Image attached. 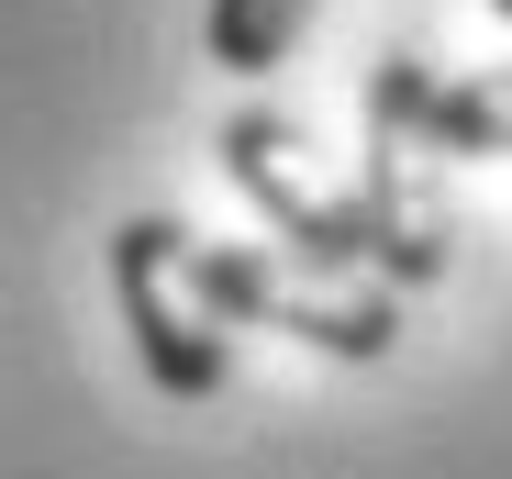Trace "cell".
I'll use <instances>...</instances> for the list:
<instances>
[{
  "label": "cell",
  "instance_id": "4",
  "mask_svg": "<svg viewBox=\"0 0 512 479\" xmlns=\"http://www.w3.org/2000/svg\"><path fill=\"white\" fill-rule=\"evenodd\" d=\"M223 168H234V190L256 201V223H268L290 257L346 268V279H379V223H368V201H357V190H334V179L312 168V145H301L290 112L245 101V112L223 123Z\"/></svg>",
  "mask_w": 512,
  "mask_h": 479
},
{
  "label": "cell",
  "instance_id": "3",
  "mask_svg": "<svg viewBox=\"0 0 512 479\" xmlns=\"http://www.w3.org/2000/svg\"><path fill=\"white\" fill-rule=\"evenodd\" d=\"M201 279L234 324H268L312 357H346V368H379L401 346V312H390V279H346V268H312L290 246H201Z\"/></svg>",
  "mask_w": 512,
  "mask_h": 479
},
{
  "label": "cell",
  "instance_id": "5",
  "mask_svg": "<svg viewBox=\"0 0 512 479\" xmlns=\"http://www.w3.org/2000/svg\"><path fill=\"white\" fill-rule=\"evenodd\" d=\"M301 34H312V0H212L201 12V56L223 78H268Z\"/></svg>",
  "mask_w": 512,
  "mask_h": 479
},
{
  "label": "cell",
  "instance_id": "6",
  "mask_svg": "<svg viewBox=\"0 0 512 479\" xmlns=\"http://www.w3.org/2000/svg\"><path fill=\"white\" fill-rule=\"evenodd\" d=\"M435 145L446 156H512V67L446 78L435 90Z\"/></svg>",
  "mask_w": 512,
  "mask_h": 479
},
{
  "label": "cell",
  "instance_id": "2",
  "mask_svg": "<svg viewBox=\"0 0 512 479\" xmlns=\"http://www.w3.org/2000/svg\"><path fill=\"white\" fill-rule=\"evenodd\" d=\"M112 301H123V335H134V357H145V379L167 390V402H212V390H223V368H234L223 324H234V312L201 279V234L190 223L134 212L112 234Z\"/></svg>",
  "mask_w": 512,
  "mask_h": 479
},
{
  "label": "cell",
  "instance_id": "1",
  "mask_svg": "<svg viewBox=\"0 0 512 479\" xmlns=\"http://www.w3.org/2000/svg\"><path fill=\"white\" fill-rule=\"evenodd\" d=\"M435 90L446 78L423 56H379L368 90H357V201L379 223V279L390 290H435L457 257V223H446V145H435Z\"/></svg>",
  "mask_w": 512,
  "mask_h": 479
},
{
  "label": "cell",
  "instance_id": "7",
  "mask_svg": "<svg viewBox=\"0 0 512 479\" xmlns=\"http://www.w3.org/2000/svg\"><path fill=\"white\" fill-rule=\"evenodd\" d=\"M490 12H501V23H512V0H490Z\"/></svg>",
  "mask_w": 512,
  "mask_h": 479
}]
</instances>
